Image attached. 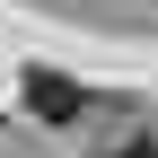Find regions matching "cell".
Segmentation results:
<instances>
[{
	"mask_svg": "<svg viewBox=\"0 0 158 158\" xmlns=\"http://www.w3.org/2000/svg\"><path fill=\"white\" fill-rule=\"evenodd\" d=\"M106 158H158V141H149V132H132V141H114Z\"/></svg>",
	"mask_w": 158,
	"mask_h": 158,
	"instance_id": "7a4b0ae2",
	"label": "cell"
},
{
	"mask_svg": "<svg viewBox=\"0 0 158 158\" xmlns=\"http://www.w3.org/2000/svg\"><path fill=\"white\" fill-rule=\"evenodd\" d=\"M18 106H27L35 123H79V114H88V88H79L70 70H53V62H27L18 70Z\"/></svg>",
	"mask_w": 158,
	"mask_h": 158,
	"instance_id": "6da1fadb",
	"label": "cell"
}]
</instances>
